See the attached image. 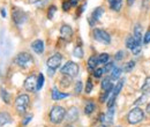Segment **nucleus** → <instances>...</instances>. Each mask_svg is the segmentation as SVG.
<instances>
[{
    "instance_id": "38",
    "label": "nucleus",
    "mask_w": 150,
    "mask_h": 127,
    "mask_svg": "<svg viewBox=\"0 0 150 127\" xmlns=\"http://www.w3.org/2000/svg\"><path fill=\"white\" fill-rule=\"evenodd\" d=\"M124 51H118L115 55H114V59L117 60V61H120V60H122V58H124Z\"/></svg>"
},
{
    "instance_id": "4",
    "label": "nucleus",
    "mask_w": 150,
    "mask_h": 127,
    "mask_svg": "<svg viewBox=\"0 0 150 127\" xmlns=\"http://www.w3.org/2000/svg\"><path fill=\"white\" fill-rule=\"evenodd\" d=\"M143 119H144V112H143V110L140 109V108H134L133 110L129 111V113L127 116V120H128V123L131 125L139 124Z\"/></svg>"
},
{
    "instance_id": "51",
    "label": "nucleus",
    "mask_w": 150,
    "mask_h": 127,
    "mask_svg": "<svg viewBox=\"0 0 150 127\" xmlns=\"http://www.w3.org/2000/svg\"><path fill=\"white\" fill-rule=\"evenodd\" d=\"M66 127H73V126H72V125H67Z\"/></svg>"
},
{
    "instance_id": "40",
    "label": "nucleus",
    "mask_w": 150,
    "mask_h": 127,
    "mask_svg": "<svg viewBox=\"0 0 150 127\" xmlns=\"http://www.w3.org/2000/svg\"><path fill=\"white\" fill-rule=\"evenodd\" d=\"M71 7H72V5H71L69 1H64V2H62V9H64L65 12H67Z\"/></svg>"
},
{
    "instance_id": "32",
    "label": "nucleus",
    "mask_w": 150,
    "mask_h": 127,
    "mask_svg": "<svg viewBox=\"0 0 150 127\" xmlns=\"http://www.w3.org/2000/svg\"><path fill=\"white\" fill-rule=\"evenodd\" d=\"M93 88H94V84H93V81L90 79L87 80V84H86V92L87 94H90L93 91Z\"/></svg>"
},
{
    "instance_id": "10",
    "label": "nucleus",
    "mask_w": 150,
    "mask_h": 127,
    "mask_svg": "<svg viewBox=\"0 0 150 127\" xmlns=\"http://www.w3.org/2000/svg\"><path fill=\"white\" fill-rule=\"evenodd\" d=\"M13 20H14V22H15L18 26H21L22 23L25 22V20H27V14H25L23 11H21L20 8H14V11H13Z\"/></svg>"
},
{
    "instance_id": "47",
    "label": "nucleus",
    "mask_w": 150,
    "mask_h": 127,
    "mask_svg": "<svg viewBox=\"0 0 150 127\" xmlns=\"http://www.w3.org/2000/svg\"><path fill=\"white\" fill-rule=\"evenodd\" d=\"M53 74H54V70L49 68V75H50V76H53Z\"/></svg>"
},
{
    "instance_id": "25",
    "label": "nucleus",
    "mask_w": 150,
    "mask_h": 127,
    "mask_svg": "<svg viewBox=\"0 0 150 127\" xmlns=\"http://www.w3.org/2000/svg\"><path fill=\"white\" fill-rule=\"evenodd\" d=\"M121 75V68L120 67H114L111 72V80H118Z\"/></svg>"
},
{
    "instance_id": "21",
    "label": "nucleus",
    "mask_w": 150,
    "mask_h": 127,
    "mask_svg": "<svg viewBox=\"0 0 150 127\" xmlns=\"http://www.w3.org/2000/svg\"><path fill=\"white\" fill-rule=\"evenodd\" d=\"M0 96L2 98V101L6 103V104H9L11 103V95L8 94V91L4 88H0Z\"/></svg>"
},
{
    "instance_id": "52",
    "label": "nucleus",
    "mask_w": 150,
    "mask_h": 127,
    "mask_svg": "<svg viewBox=\"0 0 150 127\" xmlns=\"http://www.w3.org/2000/svg\"><path fill=\"white\" fill-rule=\"evenodd\" d=\"M102 127H105V126H102Z\"/></svg>"
},
{
    "instance_id": "1",
    "label": "nucleus",
    "mask_w": 150,
    "mask_h": 127,
    "mask_svg": "<svg viewBox=\"0 0 150 127\" xmlns=\"http://www.w3.org/2000/svg\"><path fill=\"white\" fill-rule=\"evenodd\" d=\"M66 117V110L60 105H54L50 111V120L53 124H60Z\"/></svg>"
},
{
    "instance_id": "17",
    "label": "nucleus",
    "mask_w": 150,
    "mask_h": 127,
    "mask_svg": "<svg viewBox=\"0 0 150 127\" xmlns=\"http://www.w3.org/2000/svg\"><path fill=\"white\" fill-rule=\"evenodd\" d=\"M69 95L68 94H64V92H60L58 91L57 88H53L52 89V99L53 101H60V99H64L66 97H68Z\"/></svg>"
},
{
    "instance_id": "31",
    "label": "nucleus",
    "mask_w": 150,
    "mask_h": 127,
    "mask_svg": "<svg viewBox=\"0 0 150 127\" xmlns=\"http://www.w3.org/2000/svg\"><path fill=\"white\" fill-rule=\"evenodd\" d=\"M134 67H135V61H134V60H131V61H128V62L125 65L124 70H125L126 72H131Z\"/></svg>"
},
{
    "instance_id": "39",
    "label": "nucleus",
    "mask_w": 150,
    "mask_h": 127,
    "mask_svg": "<svg viewBox=\"0 0 150 127\" xmlns=\"http://www.w3.org/2000/svg\"><path fill=\"white\" fill-rule=\"evenodd\" d=\"M103 74H104V72H103V68H98V70H95L94 76H95V77H97V79H99V77H100Z\"/></svg>"
},
{
    "instance_id": "33",
    "label": "nucleus",
    "mask_w": 150,
    "mask_h": 127,
    "mask_svg": "<svg viewBox=\"0 0 150 127\" xmlns=\"http://www.w3.org/2000/svg\"><path fill=\"white\" fill-rule=\"evenodd\" d=\"M113 68H114V64H113V62H108V64H105V67L103 68V72L111 73Z\"/></svg>"
},
{
    "instance_id": "42",
    "label": "nucleus",
    "mask_w": 150,
    "mask_h": 127,
    "mask_svg": "<svg viewBox=\"0 0 150 127\" xmlns=\"http://www.w3.org/2000/svg\"><path fill=\"white\" fill-rule=\"evenodd\" d=\"M142 8L147 12L149 8V0H142Z\"/></svg>"
},
{
    "instance_id": "7",
    "label": "nucleus",
    "mask_w": 150,
    "mask_h": 127,
    "mask_svg": "<svg viewBox=\"0 0 150 127\" xmlns=\"http://www.w3.org/2000/svg\"><path fill=\"white\" fill-rule=\"evenodd\" d=\"M124 83H125V79H121V80H119V81L117 82V84H115V87H114V89H113V91H112V95H111L110 98L108 99V108L114 106L115 98H117V96L120 94V91H121L122 87H124Z\"/></svg>"
},
{
    "instance_id": "14",
    "label": "nucleus",
    "mask_w": 150,
    "mask_h": 127,
    "mask_svg": "<svg viewBox=\"0 0 150 127\" xmlns=\"http://www.w3.org/2000/svg\"><path fill=\"white\" fill-rule=\"evenodd\" d=\"M31 49L37 53V55H42L44 52V42L42 39H36L31 43Z\"/></svg>"
},
{
    "instance_id": "35",
    "label": "nucleus",
    "mask_w": 150,
    "mask_h": 127,
    "mask_svg": "<svg viewBox=\"0 0 150 127\" xmlns=\"http://www.w3.org/2000/svg\"><path fill=\"white\" fill-rule=\"evenodd\" d=\"M57 12V7L56 6H51L50 8H49V12H47V18H53V16H54V13Z\"/></svg>"
},
{
    "instance_id": "43",
    "label": "nucleus",
    "mask_w": 150,
    "mask_h": 127,
    "mask_svg": "<svg viewBox=\"0 0 150 127\" xmlns=\"http://www.w3.org/2000/svg\"><path fill=\"white\" fill-rule=\"evenodd\" d=\"M86 6H87V4H83V5H82V6H81V7L79 8V11H77V15H80V14H81V13H82V12L84 11Z\"/></svg>"
},
{
    "instance_id": "3",
    "label": "nucleus",
    "mask_w": 150,
    "mask_h": 127,
    "mask_svg": "<svg viewBox=\"0 0 150 127\" xmlns=\"http://www.w3.org/2000/svg\"><path fill=\"white\" fill-rule=\"evenodd\" d=\"M29 103H30V98L27 94H21L16 97L15 99V108L18 110L20 114H24L25 111L29 106Z\"/></svg>"
},
{
    "instance_id": "22",
    "label": "nucleus",
    "mask_w": 150,
    "mask_h": 127,
    "mask_svg": "<svg viewBox=\"0 0 150 127\" xmlns=\"http://www.w3.org/2000/svg\"><path fill=\"white\" fill-rule=\"evenodd\" d=\"M98 65V60H97V57L96 55H93V57H90L89 58V60H88V68L90 70V71H94L95 68H96V66Z\"/></svg>"
},
{
    "instance_id": "45",
    "label": "nucleus",
    "mask_w": 150,
    "mask_h": 127,
    "mask_svg": "<svg viewBox=\"0 0 150 127\" xmlns=\"http://www.w3.org/2000/svg\"><path fill=\"white\" fill-rule=\"evenodd\" d=\"M69 2H71V5H72V6H76V5H77V2H79V0H69Z\"/></svg>"
},
{
    "instance_id": "37",
    "label": "nucleus",
    "mask_w": 150,
    "mask_h": 127,
    "mask_svg": "<svg viewBox=\"0 0 150 127\" xmlns=\"http://www.w3.org/2000/svg\"><path fill=\"white\" fill-rule=\"evenodd\" d=\"M142 42H143L144 44H149L150 43V30H148V31L144 34V36L142 38Z\"/></svg>"
},
{
    "instance_id": "36",
    "label": "nucleus",
    "mask_w": 150,
    "mask_h": 127,
    "mask_svg": "<svg viewBox=\"0 0 150 127\" xmlns=\"http://www.w3.org/2000/svg\"><path fill=\"white\" fill-rule=\"evenodd\" d=\"M110 94H111V90H108V91H104L102 95H100V98H99V101L102 102V103H104L105 101H108V97L110 96Z\"/></svg>"
},
{
    "instance_id": "26",
    "label": "nucleus",
    "mask_w": 150,
    "mask_h": 127,
    "mask_svg": "<svg viewBox=\"0 0 150 127\" xmlns=\"http://www.w3.org/2000/svg\"><path fill=\"white\" fill-rule=\"evenodd\" d=\"M109 59H110V55H108V53H102V55H99L97 57L98 64H108Z\"/></svg>"
},
{
    "instance_id": "15",
    "label": "nucleus",
    "mask_w": 150,
    "mask_h": 127,
    "mask_svg": "<svg viewBox=\"0 0 150 127\" xmlns=\"http://www.w3.org/2000/svg\"><path fill=\"white\" fill-rule=\"evenodd\" d=\"M103 13H104V9H103L102 7H97L94 12H93L91 18H89V22H90V24H91V26H94L95 22H96V21H98L99 18H102Z\"/></svg>"
},
{
    "instance_id": "41",
    "label": "nucleus",
    "mask_w": 150,
    "mask_h": 127,
    "mask_svg": "<svg viewBox=\"0 0 150 127\" xmlns=\"http://www.w3.org/2000/svg\"><path fill=\"white\" fill-rule=\"evenodd\" d=\"M31 119H33V114H28V116H27V117L23 119V121H22V125H24V126H25V125H28V123H29Z\"/></svg>"
},
{
    "instance_id": "24",
    "label": "nucleus",
    "mask_w": 150,
    "mask_h": 127,
    "mask_svg": "<svg viewBox=\"0 0 150 127\" xmlns=\"http://www.w3.org/2000/svg\"><path fill=\"white\" fill-rule=\"evenodd\" d=\"M141 91L143 94H149L150 92V76L144 80V82L142 84V88H141Z\"/></svg>"
},
{
    "instance_id": "34",
    "label": "nucleus",
    "mask_w": 150,
    "mask_h": 127,
    "mask_svg": "<svg viewBox=\"0 0 150 127\" xmlns=\"http://www.w3.org/2000/svg\"><path fill=\"white\" fill-rule=\"evenodd\" d=\"M82 87H83V84H82V81H77L76 83H75V94L76 95H79V94H81V91H82Z\"/></svg>"
},
{
    "instance_id": "50",
    "label": "nucleus",
    "mask_w": 150,
    "mask_h": 127,
    "mask_svg": "<svg viewBox=\"0 0 150 127\" xmlns=\"http://www.w3.org/2000/svg\"><path fill=\"white\" fill-rule=\"evenodd\" d=\"M146 111H147V112H148V113L150 114V103L148 104V105H147V109H146Z\"/></svg>"
},
{
    "instance_id": "8",
    "label": "nucleus",
    "mask_w": 150,
    "mask_h": 127,
    "mask_svg": "<svg viewBox=\"0 0 150 127\" xmlns=\"http://www.w3.org/2000/svg\"><path fill=\"white\" fill-rule=\"evenodd\" d=\"M94 38L103 44H110L111 43V36L109 35V33H106L103 29H95L94 30Z\"/></svg>"
},
{
    "instance_id": "16",
    "label": "nucleus",
    "mask_w": 150,
    "mask_h": 127,
    "mask_svg": "<svg viewBox=\"0 0 150 127\" xmlns=\"http://www.w3.org/2000/svg\"><path fill=\"white\" fill-rule=\"evenodd\" d=\"M114 106L112 108H109L108 112L104 114V120H103V124L104 125H111L113 123V119H114Z\"/></svg>"
},
{
    "instance_id": "46",
    "label": "nucleus",
    "mask_w": 150,
    "mask_h": 127,
    "mask_svg": "<svg viewBox=\"0 0 150 127\" xmlns=\"http://www.w3.org/2000/svg\"><path fill=\"white\" fill-rule=\"evenodd\" d=\"M1 15H2V18H6V11H5V8H1Z\"/></svg>"
},
{
    "instance_id": "28",
    "label": "nucleus",
    "mask_w": 150,
    "mask_h": 127,
    "mask_svg": "<svg viewBox=\"0 0 150 127\" xmlns=\"http://www.w3.org/2000/svg\"><path fill=\"white\" fill-rule=\"evenodd\" d=\"M73 55H74V57H76V58L81 59V58H83L84 52H83V50H82L81 46H76V48L74 49V51H73Z\"/></svg>"
},
{
    "instance_id": "20",
    "label": "nucleus",
    "mask_w": 150,
    "mask_h": 127,
    "mask_svg": "<svg viewBox=\"0 0 150 127\" xmlns=\"http://www.w3.org/2000/svg\"><path fill=\"white\" fill-rule=\"evenodd\" d=\"M102 89L104 91L108 90H112V82H111V79L109 77H105L103 81H102V84H100Z\"/></svg>"
},
{
    "instance_id": "11",
    "label": "nucleus",
    "mask_w": 150,
    "mask_h": 127,
    "mask_svg": "<svg viewBox=\"0 0 150 127\" xmlns=\"http://www.w3.org/2000/svg\"><path fill=\"white\" fill-rule=\"evenodd\" d=\"M37 86V79L34 75H30L24 81V89L27 91H35Z\"/></svg>"
},
{
    "instance_id": "12",
    "label": "nucleus",
    "mask_w": 150,
    "mask_h": 127,
    "mask_svg": "<svg viewBox=\"0 0 150 127\" xmlns=\"http://www.w3.org/2000/svg\"><path fill=\"white\" fill-rule=\"evenodd\" d=\"M60 36H61V38H64L66 40H69L72 38V36H73V29H72V27H69L68 24H64L60 28Z\"/></svg>"
},
{
    "instance_id": "29",
    "label": "nucleus",
    "mask_w": 150,
    "mask_h": 127,
    "mask_svg": "<svg viewBox=\"0 0 150 127\" xmlns=\"http://www.w3.org/2000/svg\"><path fill=\"white\" fill-rule=\"evenodd\" d=\"M44 86V75L40 73L37 77V86H36V90H40Z\"/></svg>"
},
{
    "instance_id": "19",
    "label": "nucleus",
    "mask_w": 150,
    "mask_h": 127,
    "mask_svg": "<svg viewBox=\"0 0 150 127\" xmlns=\"http://www.w3.org/2000/svg\"><path fill=\"white\" fill-rule=\"evenodd\" d=\"M12 118L7 112H0V126H5L8 123H11Z\"/></svg>"
},
{
    "instance_id": "30",
    "label": "nucleus",
    "mask_w": 150,
    "mask_h": 127,
    "mask_svg": "<svg viewBox=\"0 0 150 127\" xmlns=\"http://www.w3.org/2000/svg\"><path fill=\"white\" fill-rule=\"evenodd\" d=\"M134 45H135V39H134V37L133 36L127 37V39H126V48L132 50V49L134 48Z\"/></svg>"
},
{
    "instance_id": "48",
    "label": "nucleus",
    "mask_w": 150,
    "mask_h": 127,
    "mask_svg": "<svg viewBox=\"0 0 150 127\" xmlns=\"http://www.w3.org/2000/svg\"><path fill=\"white\" fill-rule=\"evenodd\" d=\"M134 1H135V0H127V5H128V6H132V5L134 4Z\"/></svg>"
},
{
    "instance_id": "44",
    "label": "nucleus",
    "mask_w": 150,
    "mask_h": 127,
    "mask_svg": "<svg viewBox=\"0 0 150 127\" xmlns=\"http://www.w3.org/2000/svg\"><path fill=\"white\" fill-rule=\"evenodd\" d=\"M143 99H146V96H142L141 98H139V101H137V102H135V105H139V104L143 103Z\"/></svg>"
},
{
    "instance_id": "6",
    "label": "nucleus",
    "mask_w": 150,
    "mask_h": 127,
    "mask_svg": "<svg viewBox=\"0 0 150 127\" xmlns=\"http://www.w3.org/2000/svg\"><path fill=\"white\" fill-rule=\"evenodd\" d=\"M61 73L64 75H67V76H71V77H75L79 74V65L75 64L74 61H68V62H66L62 66Z\"/></svg>"
},
{
    "instance_id": "49",
    "label": "nucleus",
    "mask_w": 150,
    "mask_h": 127,
    "mask_svg": "<svg viewBox=\"0 0 150 127\" xmlns=\"http://www.w3.org/2000/svg\"><path fill=\"white\" fill-rule=\"evenodd\" d=\"M29 1H30L31 4H38V2L42 1V0H29Z\"/></svg>"
},
{
    "instance_id": "9",
    "label": "nucleus",
    "mask_w": 150,
    "mask_h": 127,
    "mask_svg": "<svg viewBox=\"0 0 150 127\" xmlns=\"http://www.w3.org/2000/svg\"><path fill=\"white\" fill-rule=\"evenodd\" d=\"M61 60H62L61 55H59V53L53 55L52 57H50V58L47 59V62H46V64H47V67L51 68V70H54V71H56L57 68L60 66Z\"/></svg>"
},
{
    "instance_id": "23",
    "label": "nucleus",
    "mask_w": 150,
    "mask_h": 127,
    "mask_svg": "<svg viewBox=\"0 0 150 127\" xmlns=\"http://www.w3.org/2000/svg\"><path fill=\"white\" fill-rule=\"evenodd\" d=\"M71 82H72V77L71 76H67V75H64L61 79H60V83L64 88H67L71 86Z\"/></svg>"
},
{
    "instance_id": "27",
    "label": "nucleus",
    "mask_w": 150,
    "mask_h": 127,
    "mask_svg": "<svg viewBox=\"0 0 150 127\" xmlns=\"http://www.w3.org/2000/svg\"><path fill=\"white\" fill-rule=\"evenodd\" d=\"M95 110V104L93 102H88L84 106V113L86 114H91Z\"/></svg>"
},
{
    "instance_id": "5",
    "label": "nucleus",
    "mask_w": 150,
    "mask_h": 127,
    "mask_svg": "<svg viewBox=\"0 0 150 127\" xmlns=\"http://www.w3.org/2000/svg\"><path fill=\"white\" fill-rule=\"evenodd\" d=\"M33 57L29 55V53H27V52H21L19 55H16V58H15V62H16V65L20 66V67H22V68H25V67H29L31 64H33Z\"/></svg>"
},
{
    "instance_id": "2",
    "label": "nucleus",
    "mask_w": 150,
    "mask_h": 127,
    "mask_svg": "<svg viewBox=\"0 0 150 127\" xmlns=\"http://www.w3.org/2000/svg\"><path fill=\"white\" fill-rule=\"evenodd\" d=\"M134 39H135V45L132 49L133 55H139L141 52V40H142V27L140 23H136L134 27Z\"/></svg>"
},
{
    "instance_id": "18",
    "label": "nucleus",
    "mask_w": 150,
    "mask_h": 127,
    "mask_svg": "<svg viewBox=\"0 0 150 127\" xmlns=\"http://www.w3.org/2000/svg\"><path fill=\"white\" fill-rule=\"evenodd\" d=\"M110 7L114 12H119L122 7V0H109Z\"/></svg>"
},
{
    "instance_id": "13",
    "label": "nucleus",
    "mask_w": 150,
    "mask_h": 127,
    "mask_svg": "<svg viewBox=\"0 0 150 127\" xmlns=\"http://www.w3.org/2000/svg\"><path fill=\"white\" fill-rule=\"evenodd\" d=\"M77 118H79V110L76 109L75 106L71 108V109L66 112L65 119H66L68 123H74V121L77 120Z\"/></svg>"
}]
</instances>
